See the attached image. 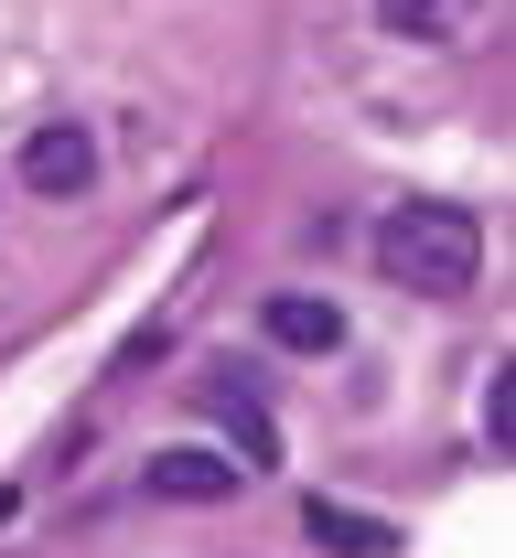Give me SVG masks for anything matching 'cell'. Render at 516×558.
<instances>
[{"label": "cell", "instance_id": "1", "mask_svg": "<svg viewBox=\"0 0 516 558\" xmlns=\"http://www.w3.org/2000/svg\"><path fill=\"white\" fill-rule=\"evenodd\" d=\"M376 269L398 279V290L452 301V290H473V269H484V226L463 205H398L376 226Z\"/></svg>", "mask_w": 516, "mask_h": 558}, {"label": "cell", "instance_id": "2", "mask_svg": "<svg viewBox=\"0 0 516 558\" xmlns=\"http://www.w3.org/2000/svg\"><path fill=\"white\" fill-rule=\"evenodd\" d=\"M97 183V140L75 130V119H44V130L22 140V194H44V205H75Z\"/></svg>", "mask_w": 516, "mask_h": 558}, {"label": "cell", "instance_id": "3", "mask_svg": "<svg viewBox=\"0 0 516 558\" xmlns=\"http://www.w3.org/2000/svg\"><path fill=\"white\" fill-rule=\"evenodd\" d=\"M141 484L161 494V505H226V494H237V451H194V440H183V451H151Z\"/></svg>", "mask_w": 516, "mask_h": 558}, {"label": "cell", "instance_id": "4", "mask_svg": "<svg viewBox=\"0 0 516 558\" xmlns=\"http://www.w3.org/2000/svg\"><path fill=\"white\" fill-rule=\"evenodd\" d=\"M301 537H312V548H334V558H387V548H398V526H387V515H356V505H323V494L301 505Z\"/></svg>", "mask_w": 516, "mask_h": 558}, {"label": "cell", "instance_id": "5", "mask_svg": "<svg viewBox=\"0 0 516 558\" xmlns=\"http://www.w3.org/2000/svg\"><path fill=\"white\" fill-rule=\"evenodd\" d=\"M269 344L334 354V344H345V312H334V301H312V290H280V301H269Z\"/></svg>", "mask_w": 516, "mask_h": 558}, {"label": "cell", "instance_id": "6", "mask_svg": "<svg viewBox=\"0 0 516 558\" xmlns=\"http://www.w3.org/2000/svg\"><path fill=\"white\" fill-rule=\"evenodd\" d=\"M205 409L237 429V462H248V473H259V462H280V429H269V409H259V398H237V387H205Z\"/></svg>", "mask_w": 516, "mask_h": 558}, {"label": "cell", "instance_id": "7", "mask_svg": "<svg viewBox=\"0 0 516 558\" xmlns=\"http://www.w3.org/2000/svg\"><path fill=\"white\" fill-rule=\"evenodd\" d=\"M376 22H387V33H420V44H442L452 22H463V0H376Z\"/></svg>", "mask_w": 516, "mask_h": 558}, {"label": "cell", "instance_id": "8", "mask_svg": "<svg viewBox=\"0 0 516 558\" xmlns=\"http://www.w3.org/2000/svg\"><path fill=\"white\" fill-rule=\"evenodd\" d=\"M484 440L516 451V365H495V387H484Z\"/></svg>", "mask_w": 516, "mask_h": 558}]
</instances>
